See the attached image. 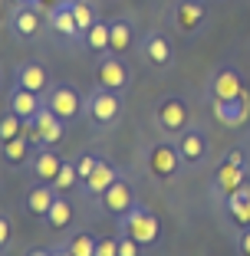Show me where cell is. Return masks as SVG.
<instances>
[{"label": "cell", "mask_w": 250, "mask_h": 256, "mask_svg": "<svg viewBox=\"0 0 250 256\" xmlns=\"http://www.w3.org/2000/svg\"><path fill=\"white\" fill-rule=\"evenodd\" d=\"M122 108H125L122 92L99 89V86H96V89L86 96V112H83V118L89 122L96 132H109V128H115L122 122Z\"/></svg>", "instance_id": "6da1fadb"}, {"label": "cell", "mask_w": 250, "mask_h": 256, "mask_svg": "<svg viewBox=\"0 0 250 256\" xmlns=\"http://www.w3.org/2000/svg\"><path fill=\"white\" fill-rule=\"evenodd\" d=\"M247 151L243 148H230L224 158H220V164L214 168L211 174V194L217 197V200H224V197L230 194V190H237L240 184H247Z\"/></svg>", "instance_id": "7a4b0ae2"}, {"label": "cell", "mask_w": 250, "mask_h": 256, "mask_svg": "<svg viewBox=\"0 0 250 256\" xmlns=\"http://www.w3.org/2000/svg\"><path fill=\"white\" fill-rule=\"evenodd\" d=\"M119 234L132 236L142 246H158L161 243V220L155 217V210H148L142 200L132 207L125 217H119Z\"/></svg>", "instance_id": "3957f363"}, {"label": "cell", "mask_w": 250, "mask_h": 256, "mask_svg": "<svg viewBox=\"0 0 250 256\" xmlns=\"http://www.w3.org/2000/svg\"><path fill=\"white\" fill-rule=\"evenodd\" d=\"M152 118H155V128H158L165 138H178L181 132L191 128V106H188V98L161 96L158 102H155Z\"/></svg>", "instance_id": "277c9868"}, {"label": "cell", "mask_w": 250, "mask_h": 256, "mask_svg": "<svg viewBox=\"0 0 250 256\" xmlns=\"http://www.w3.org/2000/svg\"><path fill=\"white\" fill-rule=\"evenodd\" d=\"M181 154H178V144L174 142H152L145 148V171L152 181H174L181 174Z\"/></svg>", "instance_id": "5b68a950"}, {"label": "cell", "mask_w": 250, "mask_h": 256, "mask_svg": "<svg viewBox=\"0 0 250 256\" xmlns=\"http://www.w3.org/2000/svg\"><path fill=\"white\" fill-rule=\"evenodd\" d=\"M43 106L50 108L53 115H60L63 122H79L86 112V96L76 89V86H69V82H53L50 89L43 92Z\"/></svg>", "instance_id": "8992f818"}, {"label": "cell", "mask_w": 250, "mask_h": 256, "mask_svg": "<svg viewBox=\"0 0 250 256\" xmlns=\"http://www.w3.org/2000/svg\"><path fill=\"white\" fill-rule=\"evenodd\" d=\"M92 79H96L99 89L129 92V89H132V79H135V72H132V66L122 60V56L102 53V56H96V62H92Z\"/></svg>", "instance_id": "52a82bcc"}, {"label": "cell", "mask_w": 250, "mask_h": 256, "mask_svg": "<svg viewBox=\"0 0 250 256\" xmlns=\"http://www.w3.org/2000/svg\"><path fill=\"white\" fill-rule=\"evenodd\" d=\"M63 132H66V122L60 115H53L46 106L30 122H23V135L33 142V148H56L63 142Z\"/></svg>", "instance_id": "ba28073f"}, {"label": "cell", "mask_w": 250, "mask_h": 256, "mask_svg": "<svg viewBox=\"0 0 250 256\" xmlns=\"http://www.w3.org/2000/svg\"><path fill=\"white\" fill-rule=\"evenodd\" d=\"M7 30H10V36H14V43H37L40 33L46 30V14L37 10L33 4H27V7H10Z\"/></svg>", "instance_id": "9c48e42d"}, {"label": "cell", "mask_w": 250, "mask_h": 256, "mask_svg": "<svg viewBox=\"0 0 250 256\" xmlns=\"http://www.w3.org/2000/svg\"><path fill=\"white\" fill-rule=\"evenodd\" d=\"M138 53H142V60L152 69H158V72H168L174 66V43L165 30H145L138 36Z\"/></svg>", "instance_id": "30bf717a"}, {"label": "cell", "mask_w": 250, "mask_h": 256, "mask_svg": "<svg viewBox=\"0 0 250 256\" xmlns=\"http://www.w3.org/2000/svg\"><path fill=\"white\" fill-rule=\"evenodd\" d=\"M96 204H99V210L106 214V217L119 220V217H125V214L138 204V194H135V188H132L129 178H119L109 190H102V197H99Z\"/></svg>", "instance_id": "8fae6325"}, {"label": "cell", "mask_w": 250, "mask_h": 256, "mask_svg": "<svg viewBox=\"0 0 250 256\" xmlns=\"http://www.w3.org/2000/svg\"><path fill=\"white\" fill-rule=\"evenodd\" d=\"M174 144H178L181 164L191 168V171H194V168H201L207 158H211V142H207V135L197 125H191L188 132H181V135L174 138Z\"/></svg>", "instance_id": "7c38bea8"}, {"label": "cell", "mask_w": 250, "mask_h": 256, "mask_svg": "<svg viewBox=\"0 0 250 256\" xmlns=\"http://www.w3.org/2000/svg\"><path fill=\"white\" fill-rule=\"evenodd\" d=\"M46 30H50V36L60 46H79L83 43V33H79V26H76V16H73V7H69V4H60L56 10L46 14Z\"/></svg>", "instance_id": "4fadbf2b"}, {"label": "cell", "mask_w": 250, "mask_h": 256, "mask_svg": "<svg viewBox=\"0 0 250 256\" xmlns=\"http://www.w3.org/2000/svg\"><path fill=\"white\" fill-rule=\"evenodd\" d=\"M243 76L237 66H217L211 72V79H207V96H211V102H224V98H237L243 96Z\"/></svg>", "instance_id": "5bb4252c"}, {"label": "cell", "mask_w": 250, "mask_h": 256, "mask_svg": "<svg viewBox=\"0 0 250 256\" xmlns=\"http://www.w3.org/2000/svg\"><path fill=\"white\" fill-rule=\"evenodd\" d=\"M171 23L181 36H197L207 23V7L201 0H178V7L171 10Z\"/></svg>", "instance_id": "9a60e30c"}, {"label": "cell", "mask_w": 250, "mask_h": 256, "mask_svg": "<svg viewBox=\"0 0 250 256\" xmlns=\"http://www.w3.org/2000/svg\"><path fill=\"white\" fill-rule=\"evenodd\" d=\"M122 178V171L112 164L109 158H99V164L92 168V174L86 178L83 184H79V190H83V197H89V200H99L102 197V190H109L115 181Z\"/></svg>", "instance_id": "2e32d148"}, {"label": "cell", "mask_w": 250, "mask_h": 256, "mask_svg": "<svg viewBox=\"0 0 250 256\" xmlns=\"http://www.w3.org/2000/svg\"><path fill=\"white\" fill-rule=\"evenodd\" d=\"M211 112L224 128H240L243 122H247V115H250V96L243 92V96H237V98L211 102Z\"/></svg>", "instance_id": "e0dca14e"}, {"label": "cell", "mask_w": 250, "mask_h": 256, "mask_svg": "<svg viewBox=\"0 0 250 256\" xmlns=\"http://www.w3.org/2000/svg\"><path fill=\"white\" fill-rule=\"evenodd\" d=\"M135 46V23L129 16L109 20V53L112 56H129Z\"/></svg>", "instance_id": "ac0fdd59"}, {"label": "cell", "mask_w": 250, "mask_h": 256, "mask_svg": "<svg viewBox=\"0 0 250 256\" xmlns=\"http://www.w3.org/2000/svg\"><path fill=\"white\" fill-rule=\"evenodd\" d=\"M14 82L23 86V89H30V92H37V96H43V92L53 86V82H50V72H46L43 62H17V69H14Z\"/></svg>", "instance_id": "d6986e66"}, {"label": "cell", "mask_w": 250, "mask_h": 256, "mask_svg": "<svg viewBox=\"0 0 250 256\" xmlns=\"http://www.w3.org/2000/svg\"><path fill=\"white\" fill-rule=\"evenodd\" d=\"M60 168H63V158L56 154L53 148H37V151H33V158H30V174H33V181L53 184L56 174H60Z\"/></svg>", "instance_id": "ffe728a7"}, {"label": "cell", "mask_w": 250, "mask_h": 256, "mask_svg": "<svg viewBox=\"0 0 250 256\" xmlns=\"http://www.w3.org/2000/svg\"><path fill=\"white\" fill-rule=\"evenodd\" d=\"M7 108L10 112H17L23 122H30L33 115L43 108V96H37V92H30V89H23V86H10V92H7Z\"/></svg>", "instance_id": "44dd1931"}, {"label": "cell", "mask_w": 250, "mask_h": 256, "mask_svg": "<svg viewBox=\"0 0 250 256\" xmlns=\"http://www.w3.org/2000/svg\"><path fill=\"white\" fill-rule=\"evenodd\" d=\"M60 197V190L53 188V184H33L30 190H27V197H23V210L30 214V217H40L43 220L46 214H50V207H53V200Z\"/></svg>", "instance_id": "7402d4cb"}, {"label": "cell", "mask_w": 250, "mask_h": 256, "mask_svg": "<svg viewBox=\"0 0 250 256\" xmlns=\"http://www.w3.org/2000/svg\"><path fill=\"white\" fill-rule=\"evenodd\" d=\"M220 204H224L227 217L234 220L240 230H243V226H250V184H240L237 190H230Z\"/></svg>", "instance_id": "603a6c76"}, {"label": "cell", "mask_w": 250, "mask_h": 256, "mask_svg": "<svg viewBox=\"0 0 250 256\" xmlns=\"http://www.w3.org/2000/svg\"><path fill=\"white\" fill-rule=\"evenodd\" d=\"M0 158L7 161L10 168L30 164V158H33V142H30L27 135H17V138H10V142H4V144H0Z\"/></svg>", "instance_id": "cb8c5ba5"}, {"label": "cell", "mask_w": 250, "mask_h": 256, "mask_svg": "<svg viewBox=\"0 0 250 256\" xmlns=\"http://www.w3.org/2000/svg\"><path fill=\"white\" fill-rule=\"evenodd\" d=\"M89 56H102L109 53V23L106 20H96L89 30L83 33V43H79Z\"/></svg>", "instance_id": "d4e9b609"}, {"label": "cell", "mask_w": 250, "mask_h": 256, "mask_svg": "<svg viewBox=\"0 0 250 256\" xmlns=\"http://www.w3.org/2000/svg\"><path fill=\"white\" fill-rule=\"evenodd\" d=\"M69 220H73V204H69L66 194H60L53 200V207H50V214L43 217V224L50 226V230H66Z\"/></svg>", "instance_id": "484cf974"}, {"label": "cell", "mask_w": 250, "mask_h": 256, "mask_svg": "<svg viewBox=\"0 0 250 256\" xmlns=\"http://www.w3.org/2000/svg\"><path fill=\"white\" fill-rule=\"evenodd\" d=\"M96 240L99 236H92L89 230H76V234L69 236L66 250H69V256H92L96 253Z\"/></svg>", "instance_id": "4316f807"}, {"label": "cell", "mask_w": 250, "mask_h": 256, "mask_svg": "<svg viewBox=\"0 0 250 256\" xmlns=\"http://www.w3.org/2000/svg\"><path fill=\"white\" fill-rule=\"evenodd\" d=\"M17 135H23V118L17 112H0V144L4 142H10V138H17Z\"/></svg>", "instance_id": "83f0119b"}, {"label": "cell", "mask_w": 250, "mask_h": 256, "mask_svg": "<svg viewBox=\"0 0 250 256\" xmlns=\"http://www.w3.org/2000/svg\"><path fill=\"white\" fill-rule=\"evenodd\" d=\"M76 184H79V174H76V158H73V161H63V168H60V174H56L53 188L60 190V194H66V190H73Z\"/></svg>", "instance_id": "f1b7e54d"}, {"label": "cell", "mask_w": 250, "mask_h": 256, "mask_svg": "<svg viewBox=\"0 0 250 256\" xmlns=\"http://www.w3.org/2000/svg\"><path fill=\"white\" fill-rule=\"evenodd\" d=\"M73 16H76L79 33H86L92 23L99 20V16H96V7H92V0H76V4H73Z\"/></svg>", "instance_id": "f546056e"}, {"label": "cell", "mask_w": 250, "mask_h": 256, "mask_svg": "<svg viewBox=\"0 0 250 256\" xmlns=\"http://www.w3.org/2000/svg\"><path fill=\"white\" fill-rule=\"evenodd\" d=\"M99 164V154H92V151H86V154H79L76 158V174H79V184L86 181V178H89L92 174V168Z\"/></svg>", "instance_id": "4dcf8cb0"}, {"label": "cell", "mask_w": 250, "mask_h": 256, "mask_svg": "<svg viewBox=\"0 0 250 256\" xmlns=\"http://www.w3.org/2000/svg\"><path fill=\"white\" fill-rule=\"evenodd\" d=\"M10 243H14V224H10L7 214L0 210V256L10 250Z\"/></svg>", "instance_id": "1f68e13d"}, {"label": "cell", "mask_w": 250, "mask_h": 256, "mask_svg": "<svg viewBox=\"0 0 250 256\" xmlns=\"http://www.w3.org/2000/svg\"><path fill=\"white\" fill-rule=\"evenodd\" d=\"M92 256H119V236H99Z\"/></svg>", "instance_id": "d6a6232c"}, {"label": "cell", "mask_w": 250, "mask_h": 256, "mask_svg": "<svg viewBox=\"0 0 250 256\" xmlns=\"http://www.w3.org/2000/svg\"><path fill=\"white\" fill-rule=\"evenodd\" d=\"M119 256H142V243H135L132 236L119 234Z\"/></svg>", "instance_id": "836d02e7"}, {"label": "cell", "mask_w": 250, "mask_h": 256, "mask_svg": "<svg viewBox=\"0 0 250 256\" xmlns=\"http://www.w3.org/2000/svg\"><path fill=\"white\" fill-rule=\"evenodd\" d=\"M234 246H237V256H250V226H243L240 234H237Z\"/></svg>", "instance_id": "e575fe53"}, {"label": "cell", "mask_w": 250, "mask_h": 256, "mask_svg": "<svg viewBox=\"0 0 250 256\" xmlns=\"http://www.w3.org/2000/svg\"><path fill=\"white\" fill-rule=\"evenodd\" d=\"M60 4H63V0H33V7H37V10H43V14H50V10H56Z\"/></svg>", "instance_id": "d590c367"}, {"label": "cell", "mask_w": 250, "mask_h": 256, "mask_svg": "<svg viewBox=\"0 0 250 256\" xmlns=\"http://www.w3.org/2000/svg\"><path fill=\"white\" fill-rule=\"evenodd\" d=\"M50 256H69V250L66 246H56V250H50Z\"/></svg>", "instance_id": "8d00e7d4"}, {"label": "cell", "mask_w": 250, "mask_h": 256, "mask_svg": "<svg viewBox=\"0 0 250 256\" xmlns=\"http://www.w3.org/2000/svg\"><path fill=\"white\" fill-rule=\"evenodd\" d=\"M10 7H27V4H33V0H7Z\"/></svg>", "instance_id": "74e56055"}, {"label": "cell", "mask_w": 250, "mask_h": 256, "mask_svg": "<svg viewBox=\"0 0 250 256\" xmlns=\"http://www.w3.org/2000/svg\"><path fill=\"white\" fill-rule=\"evenodd\" d=\"M27 256H50V250H30Z\"/></svg>", "instance_id": "f35d334b"}, {"label": "cell", "mask_w": 250, "mask_h": 256, "mask_svg": "<svg viewBox=\"0 0 250 256\" xmlns=\"http://www.w3.org/2000/svg\"><path fill=\"white\" fill-rule=\"evenodd\" d=\"M102 4H112V0H102Z\"/></svg>", "instance_id": "ab89813d"}]
</instances>
